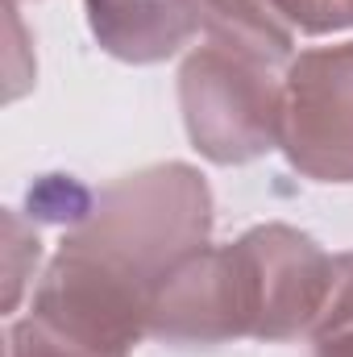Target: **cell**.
<instances>
[{"label":"cell","instance_id":"obj_1","mask_svg":"<svg viewBox=\"0 0 353 357\" xmlns=\"http://www.w3.org/2000/svg\"><path fill=\"white\" fill-rule=\"evenodd\" d=\"M212 237V187L191 162H154L100 187L88 216L63 233V245L91 258L112 278L142 291L158 287Z\"/></svg>","mask_w":353,"mask_h":357},{"label":"cell","instance_id":"obj_2","mask_svg":"<svg viewBox=\"0 0 353 357\" xmlns=\"http://www.w3.org/2000/svg\"><path fill=\"white\" fill-rule=\"evenodd\" d=\"M283 79L287 63L204 38L179 67V108L191 146L216 167H241L278 150Z\"/></svg>","mask_w":353,"mask_h":357},{"label":"cell","instance_id":"obj_3","mask_svg":"<svg viewBox=\"0 0 353 357\" xmlns=\"http://www.w3.org/2000/svg\"><path fill=\"white\" fill-rule=\"evenodd\" d=\"M266 320L262 274L246 233L229 245H204L158 287L150 303V337L163 345L258 341Z\"/></svg>","mask_w":353,"mask_h":357},{"label":"cell","instance_id":"obj_4","mask_svg":"<svg viewBox=\"0 0 353 357\" xmlns=\"http://www.w3.org/2000/svg\"><path fill=\"white\" fill-rule=\"evenodd\" d=\"M278 150L312 183H353V42L308 46L287 63Z\"/></svg>","mask_w":353,"mask_h":357},{"label":"cell","instance_id":"obj_5","mask_svg":"<svg viewBox=\"0 0 353 357\" xmlns=\"http://www.w3.org/2000/svg\"><path fill=\"white\" fill-rule=\"evenodd\" d=\"M246 241L258 258L262 274V345H283L295 337H312L324 299L333 291V258L299 229L291 225H254L246 229Z\"/></svg>","mask_w":353,"mask_h":357},{"label":"cell","instance_id":"obj_6","mask_svg":"<svg viewBox=\"0 0 353 357\" xmlns=\"http://www.w3.org/2000/svg\"><path fill=\"white\" fill-rule=\"evenodd\" d=\"M84 8L100 50L133 67L175 59L204 29L200 0H84Z\"/></svg>","mask_w":353,"mask_h":357},{"label":"cell","instance_id":"obj_7","mask_svg":"<svg viewBox=\"0 0 353 357\" xmlns=\"http://www.w3.org/2000/svg\"><path fill=\"white\" fill-rule=\"evenodd\" d=\"M312 357H353V250L333 258V291L312 328Z\"/></svg>","mask_w":353,"mask_h":357},{"label":"cell","instance_id":"obj_8","mask_svg":"<svg viewBox=\"0 0 353 357\" xmlns=\"http://www.w3.org/2000/svg\"><path fill=\"white\" fill-rule=\"evenodd\" d=\"M4 357H129V354L91 345L84 337H75V333H67V328L25 312L4 333Z\"/></svg>","mask_w":353,"mask_h":357},{"label":"cell","instance_id":"obj_9","mask_svg":"<svg viewBox=\"0 0 353 357\" xmlns=\"http://www.w3.org/2000/svg\"><path fill=\"white\" fill-rule=\"evenodd\" d=\"M266 13L278 17L295 38H324V33H337L345 29V8L341 0H262Z\"/></svg>","mask_w":353,"mask_h":357},{"label":"cell","instance_id":"obj_10","mask_svg":"<svg viewBox=\"0 0 353 357\" xmlns=\"http://www.w3.org/2000/svg\"><path fill=\"white\" fill-rule=\"evenodd\" d=\"M4 266H8V291H4V307L13 312L17 299H21V282L33 278L38 270V258H42V245H38V229L21 220V212H8L4 216Z\"/></svg>","mask_w":353,"mask_h":357},{"label":"cell","instance_id":"obj_11","mask_svg":"<svg viewBox=\"0 0 353 357\" xmlns=\"http://www.w3.org/2000/svg\"><path fill=\"white\" fill-rule=\"evenodd\" d=\"M341 8H345V21L353 25V0H341Z\"/></svg>","mask_w":353,"mask_h":357}]
</instances>
